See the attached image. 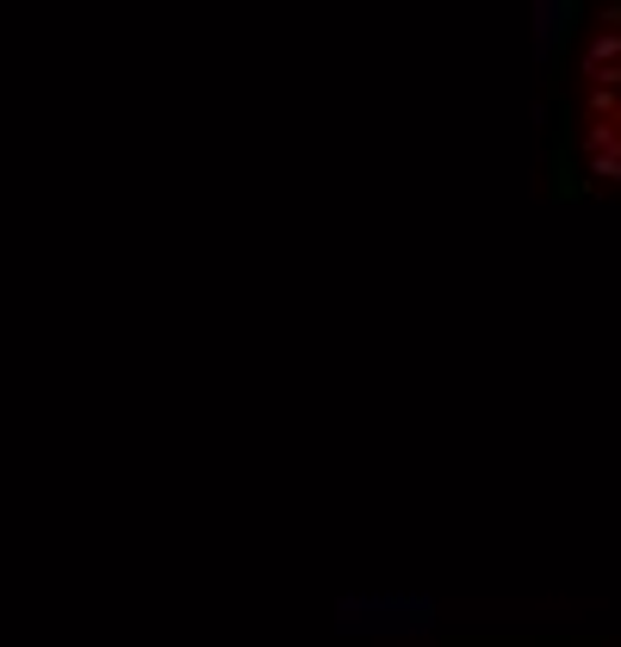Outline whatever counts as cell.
<instances>
[{"instance_id":"1","label":"cell","mask_w":621,"mask_h":647,"mask_svg":"<svg viewBox=\"0 0 621 647\" xmlns=\"http://www.w3.org/2000/svg\"><path fill=\"white\" fill-rule=\"evenodd\" d=\"M578 125H584V156L597 150L603 169H621V13H609L584 50Z\"/></svg>"}]
</instances>
